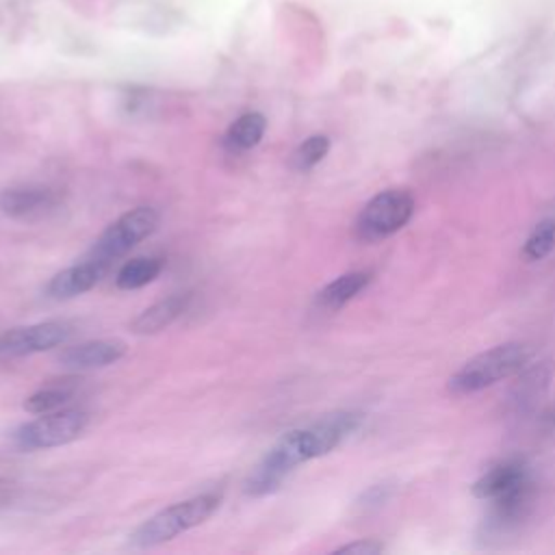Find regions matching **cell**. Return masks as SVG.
<instances>
[{
  "label": "cell",
  "mask_w": 555,
  "mask_h": 555,
  "mask_svg": "<svg viewBox=\"0 0 555 555\" xmlns=\"http://www.w3.org/2000/svg\"><path fill=\"white\" fill-rule=\"evenodd\" d=\"M360 421L358 412H334L308 427L284 434L245 479V494L267 496L275 492L299 464L334 451L360 427Z\"/></svg>",
  "instance_id": "6da1fadb"
},
{
  "label": "cell",
  "mask_w": 555,
  "mask_h": 555,
  "mask_svg": "<svg viewBox=\"0 0 555 555\" xmlns=\"http://www.w3.org/2000/svg\"><path fill=\"white\" fill-rule=\"evenodd\" d=\"M219 505L221 492H202L197 496L178 501L141 522L130 533V544L137 548H152L169 542L176 535L206 522L219 509Z\"/></svg>",
  "instance_id": "7a4b0ae2"
},
{
  "label": "cell",
  "mask_w": 555,
  "mask_h": 555,
  "mask_svg": "<svg viewBox=\"0 0 555 555\" xmlns=\"http://www.w3.org/2000/svg\"><path fill=\"white\" fill-rule=\"evenodd\" d=\"M531 356H533L531 347L522 343L496 345L488 351L477 353L460 371H455L449 377L447 388L451 395H470V392L483 390L496 384L499 379L520 373L529 364Z\"/></svg>",
  "instance_id": "3957f363"
},
{
  "label": "cell",
  "mask_w": 555,
  "mask_h": 555,
  "mask_svg": "<svg viewBox=\"0 0 555 555\" xmlns=\"http://www.w3.org/2000/svg\"><path fill=\"white\" fill-rule=\"evenodd\" d=\"M414 212V197L408 189H386L371 197L356 219V236L373 243L401 230Z\"/></svg>",
  "instance_id": "277c9868"
},
{
  "label": "cell",
  "mask_w": 555,
  "mask_h": 555,
  "mask_svg": "<svg viewBox=\"0 0 555 555\" xmlns=\"http://www.w3.org/2000/svg\"><path fill=\"white\" fill-rule=\"evenodd\" d=\"M89 423V412L82 408H61L37 416L15 429L13 440L20 449H50L76 440Z\"/></svg>",
  "instance_id": "5b68a950"
},
{
  "label": "cell",
  "mask_w": 555,
  "mask_h": 555,
  "mask_svg": "<svg viewBox=\"0 0 555 555\" xmlns=\"http://www.w3.org/2000/svg\"><path fill=\"white\" fill-rule=\"evenodd\" d=\"M158 228V212L152 206H137L117 217L93 243L91 258L111 267L128 254L137 243L147 238Z\"/></svg>",
  "instance_id": "8992f818"
},
{
  "label": "cell",
  "mask_w": 555,
  "mask_h": 555,
  "mask_svg": "<svg viewBox=\"0 0 555 555\" xmlns=\"http://www.w3.org/2000/svg\"><path fill=\"white\" fill-rule=\"evenodd\" d=\"M72 332H74L72 323L63 319L41 321L26 327H13L0 334V360H13V358L48 351L52 347L67 343Z\"/></svg>",
  "instance_id": "52a82bcc"
},
{
  "label": "cell",
  "mask_w": 555,
  "mask_h": 555,
  "mask_svg": "<svg viewBox=\"0 0 555 555\" xmlns=\"http://www.w3.org/2000/svg\"><path fill=\"white\" fill-rule=\"evenodd\" d=\"M61 206L59 189L50 184H17L0 193V208L17 221H39Z\"/></svg>",
  "instance_id": "ba28073f"
},
{
  "label": "cell",
  "mask_w": 555,
  "mask_h": 555,
  "mask_svg": "<svg viewBox=\"0 0 555 555\" xmlns=\"http://www.w3.org/2000/svg\"><path fill=\"white\" fill-rule=\"evenodd\" d=\"M126 351H128V345L119 338H98V340H87V343L63 349L59 356V362L76 371L100 369L121 360Z\"/></svg>",
  "instance_id": "9c48e42d"
},
{
  "label": "cell",
  "mask_w": 555,
  "mask_h": 555,
  "mask_svg": "<svg viewBox=\"0 0 555 555\" xmlns=\"http://www.w3.org/2000/svg\"><path fill=\"white\" fill-rule=\"evenodd\" d=\"M108 271V267L95 258H87L85 262L72 264L63 271H59L46 286V293L54 299H72L76 295H82L91 291L102 275Z\"/></svg>",
  "instance_id": "30bf717a"
},
{
  "label": "cell",
  "mask_w": 555,
  "mask_h": 555,
  "mask_svg": "<svg viewBox=\"0 0 555 555\" xmlns=\"http://www.w3.org/2000/svg\"><path fill=\"white\" fill-rule=\"evenodd\" d=\"M492 501V525L496 529H505L522 520L533 503V481L525 477L509 490L501 492L499 496L490 499Z\"/></svg>",
  "instance_id": "8fae6325"
},
{
  "label": "cell",
  "mask_w": 555,
  "mask_h": 555,
  "mask_svg": "<svg viewBox=\"0 0 555 555\" xmlns=\"http://www.w3.org/2000/svg\"><path fill=\"white\" fill-rule=\"evenodd\" d=\"M189 304H191V293L169 295V297L152 304L150 308H145L130 323V330L134 334H156V332L165 330L167 325H171L178 317H182V312L189 308Z\"/></svg>",
  "instance_id": "7c38bea8"
},
{
  "label": "cell",
  "mask_w": 555,
  "mask_h": 555,
  "mask_svg": "<svg viewBox=\"0 0 555 555\" xmlns=\"http://www.w3.org/2000/svg\"><path fill=\"white\" fill-rule=\"evenodd\" d=\"M525 477H529V475L520 460H505V462H499L496 466H492L490 470H486L473 483V494L477 499L490 501V499L499 496L501 492L509 490L512 486H516L518 481H522Z\"/></svg>",
  "instance_id": "4fadbf2b"
},
{
  "label": "cell",
  "mask_w": 555,
  "mask_h": 555,
  "mask_svg": "<svg viewBox=\"0 0 555 555\" xmlns=\"http://www.w3.org/2000/svg\"><path fill=\"white\" fill-rule=\"evenodd\" d=\"M371 282V273L369 271H349L338 275L336 280H332L330 284H325L319 295H317V304L323 310H338L343 308L347 301H351L360 291H364Z\"/></svg>",
  "instance_id": "5bb4252c"
},
{
  "label": "cell",
  "mask_w": 555,
  "mask_h": 555,
  "mask_svg": "<svg viewBox=\"0 0 555 555\" xmlns=\"http://www.w3.org/2000/svg\"><path fill=\"white\" fill-rule=\"evenodd\" d=\"M267 130V119L262 113H243L236 117L223 134V145L230 152H247L260 143Z\"/></svg>",
  "instance_id": "9a60e30c"
},
{
  "label": "cell",
  "mask_w": 555,
  "mask_h": 555,
  "mask_svg": "<svg viewBox=\"0 0 555 555\" xmlns=\"http://www.w3.org/2000/svg\"><path fill=\"white\" fill-rule=\"evenodd\" d=\"M551 375H553V364L548 360L538 362L529 369L525 366L520 379L516 382V386L512 390V403L520 410L533 405L535 399L546 390Z\"/></svg>",
  "instance_id": "2e32d148"
},
{
  "label": "cell",
  "mask_w": 555,
  "mask_h": 555,
  "mask_svg": "<svg viewBox=\"0 0 555 555\" xmlns=\"http://www.w3.org/2000/svg\"><path fill=\"white\" fill-rule=\"evenodd\" d=\"M165 260L160 256H139L128 262H124L115 275V284L121 291H134L141 288L158 278L163 271Z\"/></svg>",
  "instance_id": "e0dca14e"
},
{
  "label": "cell",
  "mask_w": 555,
  "mask_h": 555,
  "mask_svg": "<svg viewBox=\"0 0 555 555\" xmlns=\"http://www.w3.org/2000/svg\"><path fill=\"white\" fill-rule=\"evenodd\" d=\"M553 249H555V217H548V219H542L540 223H535V228L527 236L520 254L525 260L535 262V260L546 258Z\"/></svg>",
  "instance_id": "ac0fdd59"
},
{
  "label": "cell",
  "mask_w": 555,
  "mask_h": 555,
  "mask_svg": "<svg viewBox=\"0 0 555 555\" xmlns=\"http://www.w3.org/2000/svg\"><path fill=\"white\" fill-rule=\"evenodd\" d=\"M327 152H330V139L325 134H312L295 147L291 156V167L295 171H308L314 165H319Z\"/></svg>",
  "instance_id": "d6986e66"
},
{
  "label": "cell",
  "mask_w": 555,
  "mask_h": 555,
  "mask_svg": "<svg viewBox=\"0 0 555 555\" xmlns=\"http://www.w3.org/2000/svg\"><path fill=\"white\" fill-rule=\"evenodd\" d=\"M72 390L65 386H52V388H43L33 392L30 397H26L24 401V410L30 414H48L54 410H61L67 405V401L72 399Z\"/></svg>",
  "instance_id": "ffe728a7"
},
{
  "label": "cell",
  "mask_w": 555,
  "mask_h": 555,
  "mask_svg": "<svg viewBox=\"0 0 555 555\" xmlns=\"http://www.w3.org/2000/svg\"><path fill=\"white\" fill-rule=\"evenodd\" d=\"M384 544L377 540H358V542H349L345 546H338L334 553H351V555H375L382 553Z\"/></svg>",
  "instance_id": "44dd1931"
}]
</instances>
